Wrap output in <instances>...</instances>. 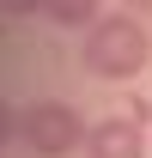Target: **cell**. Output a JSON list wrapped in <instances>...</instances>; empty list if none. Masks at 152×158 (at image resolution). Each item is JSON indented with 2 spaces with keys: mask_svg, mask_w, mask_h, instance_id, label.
<instances>
[{
  "mask_svg": "<svg viewBox=\"0 0 152 158\" xmlns=\"http://www.w3.org/2000/svg\"><path fill=\"white\" fill-rule=\"evenodd\" d=\"M97 12H103V0H49V6H43V19H55V24H79V31H91Z\"/></svg>",
  "mask_w": 152,
  "mask_h": 158,
  "instance_id": "4",
  "label": "cell"
},
{
  "mask_svg": "<svg viewBox=\"0 0 152 158\" xmlns=\"http://www.w3.org/2000/svg\"><path fill=\"white\" fill-rule=\"evenodd\" d=\"M19 134V116H12V110H6V103H0V146H6V140Z\"/></svg>",
  "mask_w": 152,
  "mask_h": 158,
  "instance_id": "6",
  "label": "cell"
},
{
  "mask_svg": "<svg viewBox=\"0 0 152 158\" xmlns=\"http://www.w3.org/2000/svg\"><path fill=\"white\" fill-rule=\"evenodd\" d=\"M79 61L97 79H140L146 61H152V24H140L134 12H110V19H97L85 31Z\"/></svg>",
  "mask_w": 152,
  "mask_h": 158,
  "instance_id": "1",
  "label": "cell"
},
{
  "mask_svg": "<svg viewBox=\"0 0 152 158\" xmlns=\"http://www.w3.org/2000/svg\"><path fill=\"white\" fill-rule=\"evenodd\" d=\"M122 12H134L140 24H152V0H122Z\"/></svg>",
  "mask_w": 152,
  "mask_h": 158,
  "instance_id": "7",
  "label": "cell"
},
{
  "mask_svg": "<svg viewBox=\"0 0 152 158\" xmlns=\"http://www.w3.org/2000/svg\"><path fill=\"white\" fill-rule=\"evenodd\" d=\"M85 152L91 158H146V122L140 116H103V122H91Z\"/></svg>",
  "mask_w": 152,
  "mask_h": 158,
  "instance_id": "3",
  "label": "cell"
},
{
  "mask_svg": "<svg viewBox=\"0 0 152 158\" xmlns=\"http://www.w3.org/2000/svg\"><path fill=\"white\" fill-rule=\"evenodd\" d=\"M43 6H49V0H0V12H6V19H37Z\"/></svg>",
  "mask_w": 152,
  "mask_h": 158,
  "instance_id": "5",
  "label": "cell"
},
{
  "mask_svg": "<svg viewBox=\"0 0 152 158\" xmlns=\"http://www.w3.org/2000/svg\"><path fill=\"white\" fill-rule=\"evenodd\" d=\"M85 122H79L73 103H61V98H37L31 110L19 116V140L31 146L37 158H67L73 146H85Z\"/></svg>",
  "mask_w": 152,
  "mask_h": 158,
  "instance_id": "2",
  "label": "cell"
}]
</instances>
